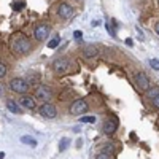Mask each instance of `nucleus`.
<instances>
[{"mask_svg": "<svg viewBox=\"0 0 159 159\" xmlns=\"http://www.w3.org/2000/svg\"><path fill=\"white\" fill-rule=\"evenodd\" d=\"M13 48H15V51L19 52V54H27V52L30 51V42L25 37L19 35V37H16L15 40H13Z\"/></svg>", "mask_w": 159, "mask_h": 159, "instance_id": "f257e3e1", "label": "nucleus"}, {"mask_svg": "<svg viewBox=\"0 0 159 159\" xmlns=\"http://www.w3.org/2000/svg\"><path fill=\"white\" fill-rule=\"evenodd\" d=\"M10 89L18 92V94H25L29 91V83L22 78H13L10 81Z\"/></svg>", "mask_w": 159, "mask_h": 159, "instance_id": "f03ea898", "label": "nucleus"}, {"mask_svg": "<svg viewBox=\"0 0 159 159\" xmlns=\"http://www.w3.org/2000/svg\"><path fill=\"white\" fill-rule=\"evenodd\" d=\"M86 111H88V103H86L84 100H81V99L75 100V102L70 105V113H72V115H83V113H86Z\"/></svg>", "mask_w": 159, "mask_h": 159, "instance_id": "7ed1b4c3", "label": "nucleus"}, {"mask_svg": "<svg viewBox=\"0 0 159 159\" xmlns=\"http://www.w3.org/2000/svg\"><path fill=\"white\" fill-rule=\"evenodd\" d=\"M40 115H42L43 118L52 119V118H56L57 110H56L54 105H51V103H43L42 107H40Z\"/></svg>", "mask_w": 159, "mask_h": 159, "instance_id": "20e7f679", "label": "nucleus"}, {"mask_svg": "<svg viewBox=\"0 0 159 159\" xmlns=\"http://www.w3.org/2000/svg\"><path fill=\"white\" fill-rule=\"evenodd\" d=\"M34 35H35V38L38 40V42H43V40H46L48 35H49V25H46V24H40V25H37Z\"/></svg>", "mask_w": 159, "mask_h": 159, "instance_id": "39448f33", "label": "nucleus"}, {"mask_svg": "<svg viewBox=\"0 0 159 159\" xmlns=\"http://www.w3.org/2000/svg\"><path fill=\"white\" fill-rule=\"evenodd\" d=\"M35 96H37V99H40V100L48 102V100L52 97V92H51V89H49L48 86H38V88L35 89Z\"/></svg>", "mask_w": 159, "mask_h": 159, "instance_id": "423d86ee", "label": "nucleus"}, {"mask_svg": "<svg viewBox=\"0 0 159 159\" xmlns=\"http://www.w3.org/2000/svg\"><path fill=\"white\" fill-rule=\"evenodd\" d=\"M57 15L62 18V19H70L73 16V8L69 5V3H61L59 8H57Z\"/></svg>", "mask_w": 159, "mask_h": 159, "instance_id": "0eeeda50", "label": "nucleus"}, {"mask_svg": "<svg viewBox=\"0 0 159 159\" xmlns=\"http://www.w3.org/2000/svg\"><path fill=\"white\" fill-rule=\"evenodd\" d=\"M67 67H69V61H67V59H64V57L56 59L54 64H52V69H54L56 73H64L65 70H67Z\"/></svg>", "mask_w": 159, "mask_h": 159, "instance_id": "6e6552de", "label": "nucleus"}, {"mask_svg": "<svg viewBox=\"0 0 159 159\" xmlns=\"http://www.w3.org/2000/svg\"><path fill=\"white\" fill-rule=\"evenodd\" d=\"M135 80H137V86L140 88V89H148L150 88V78L145 75L143 72H139L137 73V76H135Z\"/></svg>", "mask_w": 159, "mask_h": 159, "instance_id": "1a4fd4ad", "label": "nucleus"}, {"mask_svg": "<svg viewBox=\"0 0 159 159\" xmlns=\"http://www.w3.org/2000/svg\"><path fill=\"white\" fill-rule=\"evenodd\" d=\"M116 127H118V124H116L115 119H108V121H105V124H103V132L107 135H111V134H115Z\"/></svg>", "mask_w": 159, "mask_h": 159, "instance_id": "9d476101", "label": "nucleus"}, {"mask_svg": "<svg viewBox=\"0 0 159 159\" xmlns=\"http://www.w3.org/2000/svg\"><path fill=\"white\" fill-rule=\"evenodd\" d=\"M19 102H21L22 107H25V108H30V110L35 108V99L30 97V96H22V97L19 99Z\"/></svg>", "mask_w": 159, "mask_h": 159, "instance_id": "9b49d317", "label": "nucleus"}, {"mask_svg": "<svg viewBox=\"0 0 159 159\" xmlns=\"http://www.w3.org/2000/svg\"><path fill=\"white\" fill-rule=\"evenodd\" d=\"M97 54H99V48H96V46H88L84 49V56L86 57H96Z\"/></svg>", "mask_w": 159, "mask_h": 159, "instance_id": "f8f14e48", "label": "nucleus"}, {"mask_svg": "<svg viewBox=\"0 0 159 159\" xmlns=\"http://www.w3.org/2000/svg\"><path fill=\"white\" fill-rule=\"evenodd\" d=\"M21 142L22 143H25V145H30V147H37V140L35 139H32V137H21Z\"/></svg>", "mask_w": 159, "mask_h": 159, "instance_id": "ddd939ff", "label": "nucleus"}, {"mask_svg": "<svg viewBox=\"0 0 159 159\" xmlns=\"http://www.w3.org/2000/svg\"><path fill=\"white\" fill-rule=\"evenodd\" d=\"M7 107H8V110L10 111H13V113H19V108H18V105L13 102V100H10L8 103H7Z\"/></svg>", "mask_w": 159, "mask_h": 159, "instance_id": "4468645a", "label": "nucleus"}, {"mask_svg": "<svg viewBox=\"0 0 159 159\" xmlns=\"http://www.w3.org/2000/svg\"><path fill=\"white\" fill-rule=\"evenodd\" d=\"M59 43H61V37H54V38H52L51 42L48 43V48H56Z\"/></svg>", "mask_w": 159, "mask_h": 159, "instance_id": "2eb2a0df", "label": "nucleus"}, {"mask_svg": "<svg viewBox=\"0 0 159 159\" xmlns=\"http://www.w3.org/2000/svg\"><path fill=\"white\" fill-rule=\"evenodd\" d=\"M69 143H70V142H69V139H64V140L61 142V145H59V150H61V151H64L65 148H67V145H69Z\"/></svg>", "mask_w": 159, "mask_h": 159, "instance_id": "dca6fc26", "label": "nucleus"}, {"mask_svg": "<svg viewBox=\"0 0 159 159\" xmlns=\"http://www.w3.org/2000/svg\"><path fill=\"white\" fill-rule=\"evenodd\" d=\"M150 65L154 70H159V61L157 59H150Z\"/></svg>", "mask_w": 159, "mask_h": 159, "instance_id": "f3484780", "label": "nucleus"}, {"mask_svg": "<svg viewBox=\"0 0 159 159\" xmlns=\"http://www.w3.org/2000/svg\"><path fill=\"white\" fill-rule=\"evenodd\" d=\"M5 75H7V67H5V64L0 62V80H2Z\"/></svg>", "mask_w": 159, "mask_h": 159, "instance_id": "a211bd4d", "label": "nucleus"}, {"mask_svg": "<svg viewBox=\"0 0 159 159\" xmlns=\"http://www.w3.org/2000/svg\"><path fill=\"white\" fill-rule=\"evenodd\" d=\"M24 8V2H16V3H13V10L15 11H19Z\"/></svg>", "mask_w": 159, "mask_h": 159, "instance_id": "6ab92c4d", "label": "nucleus"}, {"mask_svg": "<svg viewBox=\"0 0 159 159\" xmlns=\"http://www.w3.org/2000/svg\"><path fill=\"white\" fill-rule=\"evenodd\" d=\"M94 121H96L94 116H83L81 118V123H94Z\"/></svg>", "mask_w": 159, "mask_h": 159, "instance_id": "aec40b11", "label": "nucleus"}, {"mask_svg": "<svg viewBox=\"0 0 159 159\" xmlns=\"http://www.w3.org/2000/svg\"><path fill=\"white\" fill-rule=\"evenodd\" d=\"M153 105H154V108H157V110H159V94L153 97Z\"/></svg>", "mask_w": 159, "mask_h": 159, "instance_id": "412c9836", "label": "nucleus"}, {"mask_svg": "<svg viewBox=\"0 0 159 159\" xmlns=\"http://www.w3.org/2000/svg\"><path fill=\"white\" fill-rule=\"evenodd\" d=\"M96 159H111V157L108 156V153H100V154H97Z\"/></svg>", "mask_w": 159, "mask_h": 159, "instance_id": "4be33fe9", "label": "nucleus"}, {"mask_svg": "<svg viewBox=\"0 0 159 159\" xmlns=\"http://www.w3.org/2000/svg\"><path fill=\"white\" fill-rule=\"evenodd\" d=\"M157 94H159V89H153V91L150 92V97L153 99V97H154V96H157Z\"/></svg>", "mask_w": 159, "mask_h": 159, "instance_id": "5701e85b", "label": "nucleus"}, {"mask_svg": "<svg viewBox=\"0 0 159 159\" xmlns=\"http://www.w3.org/2000/svg\"><path fill=\"white\" fill-rule=\"evenodd\" d=\"M73 35H75V38H76V40H81V35H83V34L80 32V30H76V32H75Z\"/></svg>", "mask_w": 159, "mask_h": 159, "instance_id": "b1692460", "label": "nucleus"}, {"mask_svg": "<svg viewBox=\"0 0 159 159\" xmlns=\"http://www.w3.org/2000/svg\"><path fill=\"white\" fill-rule=\"evenodd\" d=\"M154 30H156V34H157V37H159V21L154 24Z\"/></svg>", "mask_w": 159, "mask_h": 159, "instance_id": "393cba45", "label": "nucleus"}, {"mask_svg": "<svg viewBox=\"0 0 159 159\" xmlns=\"http://www.w3.org/2000/svg\"><path fill=\"white\" fill-rule=\"evenodd\" d=\"M99 24H100L99 21H92V27H96V25H99Z\"/></svg>", "mask_w": 159, "mask_h": 159, "instance_id": "a878e982", "label": "nucleus"}]
</instances>
